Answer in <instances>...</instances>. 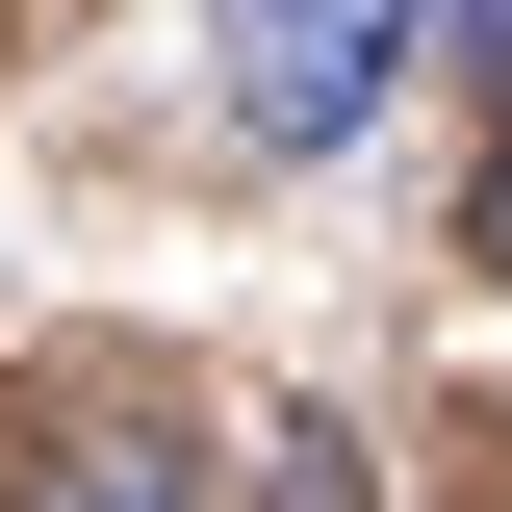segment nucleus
<instances>
[{
  "mask_svg": "<svg viewBox=\"0 0 512 512\" xmlns=\"http://www.w3.org/2000/svg\"><path fill=\"white\" fill-rule=\"evenodd\" d=\"M410 52H436V0H231V128L256 154H359Z\"/></svg>",
  "mask_w": 512,
  "mask_h": 512,
  "instance_id": "obj_1",
  "label": "nucleus"
},
{
  "mask_svg": "<svg viewBox=\"0 0 512 512\" xmlns=\"http://www.w3.org/2000/svg\"><path fill=\"white\" fill-rule=\"evenodd\" d=\"M52 512H180V461H154V436H77V487Z\"/></svg>",
  "mask_w": 512,
  "mask_h": 512,
  "instance_id": "obj_2",
  "label": "nucleus"
},
{
  "mask_svg": "<svg viewBox=\"0 0 512 512\" xmlns=\"http://www.w3.org/2000/svg\"><path fill=\"white\" fill-rule=\"evenodd\" d=\"M436 52H487V77H512V0H436Z\"/></svg>",
  "mask_w": 512,
  "mask_h": 512,
  "instance_id": "obj_3",
  "label": "nucleus"
},
{
  "mask_svg": "<svg viewBox=\"0 0 512 512\" xmlns=\"http://www.w3.org/2000/svg\"><path fill=\"white\" fill-rule=\"evenodd\" d=\"M487 256H512V154H487Z\"/></svg>",
  "mask_w": 512,
  "mask_h": 512,
  "instance_id": "obj_4",
  "label": "nucleus"
}]
</instances>
